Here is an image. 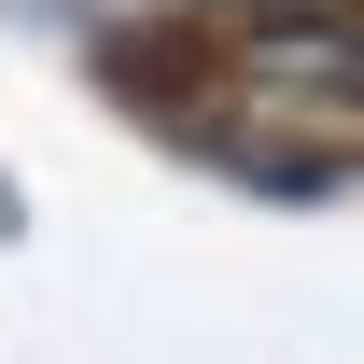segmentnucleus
<instances>
[{"label": "nucleus", "instance_id": "f03ea898", "mask_svg": "<svg viewBox=\"0 0 364 364\" xmlns=\"http://www.w3.org/2000/svg\"><path fill=\"white\" fill-rule=\"evenodd\" d=\"M252 14H267V0H252Z\"/></svg>", "mask_w": 364, "mask_h": 364}, {"label": "nucleus", "instance_id": "f257e3e1", "mask_svg": "<svg viewBox=\"0 0 364 364\" xmlns=\"http://www.w3.org/2000/svg\"><path fill=\"white\" fill-rule=\"evenodd\" d=\"M252 70L294 98H364V0H267Z\"/></svg>", "mask_w": 364, "mask_h": 364}]
</instances>
